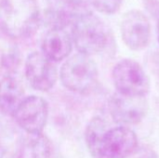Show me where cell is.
Returning a JSON list of instances; mask_svg holds the SVG:
<instances>
[{
    "label": "cell",
    "instance_id": "6da1fadb",
    "mask_svg": "<svg viewBox=\"0 0 159 158\" xmlns=\"http://www.w3.org/2000/svg\"><path fill=\"white\" fill-rule=\"evenodd\" d=\"M36 0H0V31L12 39L33 36L40 24Z\"/></svg>",
    "mask_w": 159,
    "mask_h": 158
},
{
    "label": "cell",
    "instance_id": "7a4b0ae2",
    "mask_svg": "<svg viewBox=\"0 0 159 158\" xmlns=\"http://www.w3.org/2000/svg\"><path fill=\"white\" fill-rule=\"evenodd\" d=\"M71 37L77 51L89 56L103 52L110 42L107 26L91 11L83 13L75 20Z\"/></svg>",
    "mask_w": 159,
    "mask_h": 158
},
{
    "label": "cell",
    "instance_id": "3957f363",
    "mask_svg": "<svg viewBox=\"0 0 159 158\" xmlns=\"http://www.w3.org/2000/svg\"><path fill=\"white\" fill-rule=\"evenodd\" d=\"M99 70L91 56L78 52L68 58L60 71L62 86L75 93L87 94L96 86Z\"/></svg>",
    "mask_w": 159,
    "mask_h": 158
},
{
    "label": "cell",
    "instance_id": "277c9868",
    "mask_svg": "<svg viewBox=\"0 0 159 158\" xmlns=\"http://www.w3.org/2000/svg\"><path fill=\"white\" fill-rule=\"evenodd\" d=\"M112 79L117 92L130 96H145L150 92L151 81L143 67L135 60L124 59L112 71Z\"/></svg>",
    "mask_w": 159,
    "mask_h": 158
},
{
    "label": "cell",
    "instance_id": "5b68a950",
    "mask_svg": "<svg viewBox=\"0 0 159 158\" xmlns=\"http://www.w3.org/2000/svg\"><path fill=\"white\" fill-rule=\"evenodd\" d=\"M108 108L113 120L127 127L141 123L148 113L149 104L145 96H130L116 91L111 96Z\"/></svg>",
    "mask_w": 159,
    "mask_h": 158
},
{
    "label": "cell",
    "instance_id": "8992f818",
    "mask_svg": "<svg viewBox=\"0 0 159 158\" xmlns=\"http://www.w3.org/2000/svg\"><path fill=\"white\" fill-rule=\"evenodd\" d=\"M17 126L27 134L43 132L48 118V104L39 96H29L22 100L12 115Z\"/></svg>",
    "mask_w": 159,
    "mask_h": 158
},
{
    "label": "cell",
    "instance_id": "52a82bcc",
    "mask_svg": "<svg viewBox=\"0 0 159 158\" xmlns=\"http://www.w3.org/2000/svg\"><path fill=\"white\" fill-rule=\"evenodd\" d=\"M121 37L131 50L144 49L151 38V23L148 17L141 10L127 11L120 22Z\"/></svg>",
    "mask_w": 159,
    "mask_h": 158
},
{
    "label": "cell",
    "instance_id": "ba28073f",
    "mask_svg": "<svg viewBox=\"0 0 159 158\" xmlns=\"http://www.w3.org/2000/svg\"><path fill=\"white\" fill-rule=\"evenodd\" d=\"M24 70L30 86L41 92L50 90L55 86L59 76L56 62L40 52H33L27 57Z\"/></svg>",
    "mask_w": 159,
    "mask_h": 158
},
{
    "label": "cell",
    "instance_id": "9c48e42d",
    "mask_svg": "<svg viewBox=\"0 0 159 158\" xmlns=\"http://www.w3.org/2000/svg\"><path fill=\"white\" fill-rule=\"evenodd\" d=\"M138 148V139L126 126L107 129L100 147V158H128Z\"/></svg>",
    "mask_w": 159,
    "mask_h": 158
},
{
    "label": "cell",
    "instance_id": "30bf717a",
    "mask_svg": "<svg viewBox=\"0 0 159 158\" xmlns=\"http://www.w3.org/2000/svg\"><path fill=\"white\" fill-rule=\"evenodd\" d=\"M88 11L82 0H47L45 20L50 29H65Z\"/></svg>",
    "mask_w": 159,
    "mask_h": 158
},
{
    "label": "cell",
    "instance_id": "8fae6325",
    "mask_svg": "<svg viewBox=\"0 0 159 158\" xmlns=\"http://www.w3.org/2000/svg\"><path fill=\"white\" fill-rule=\"evenodd\" d=\"M73 40L65 29H49L42 41V53L54 62H60L70 55Z\"/></svg>",
    "mask_w": 159,
    "mask_h": 158
},
{
    "label": "cell",
    "instance_id": "7c38bea8",
    "mask_svg": "<svg viewBox=\"0 0 159 158\" xmlns=\"http://www.w3.org/2000/svg\"><path fill=\"white\" fill-rule=\"evenodd\" d=\"M26 142L20 129L10 122H0V158H22Z\"/></svg>",
    "mask_w": 159,
    "mask_h": 158
},
{
    "label": "cell",
    "instance_id": "4fadbf2b",
    "mask_svg": "<svg viewBox=\"0 0 159 158\" xmlns=\"http://www.w3.org/2000/svg\"><path fill=\"white\" fill-rule=\"evenodd\" d=\"M24 99V89L13 75L0 79V111L4 115H12Z\"/></svg>",
    "mask_w": 159,
    "mask_h": 158
},
{
    "label": "cell",
    "instance_id": "5bb4252c",
    "mask_svg": "<svg viewBox=\"0 0 159 158\" xmlns=\"http://www.w3.org/2000/svg\"><path fill=\"white\" fill-rule=\"evenodd\" d=\"M106 131V123L99 116L93 117L86 128L85 140L87 146L91 155L96 157H100V147Z\"/></svg>",
    "mask_w": 159,
    "mask_h": 158
},
{
    "label": "cell",
    "instance_id": "9a60e30c",
    "mask_svg": "<svg viewBox=\"0 0 159 158\" xmlns=\"http://www.w3.org/2000/svg\"><path fill=\"white\" fill-rule=\"evenodd\" d=\"M25 142L30 151L31 158H51L52 156V142L43 132L28 134Z\"/></svg>",
    "mask_w": 159,
    "mask_h": 158
},
{
    "label": "cell",
    "instance_id": "2e32d148",
    "mask_svg": "<svg viewBox=\"0 0 159 158\" xmlns=\"http://www.w3.org/2000/svg\"><path fill=\"white\" fill-rule=\"evenodd\" d=\"M21 56L17 47H8L0 55V72L3 76L13 75L19 69Z\"/></svg>",
    "mask_w": 159,
    "mask_h": 158
},
{
    "label": "cell",
    "instance_id": "e0dca14e",
    "mask_svg": "<svg viewBox=\"0 0 159 158\" xmlns=\"http://www.w3.org/2000/svg\"><path fill=\"white\" fill-rule=\"evenodd\" d=\"M90 3L97 11L102 14L112 15L120 9L123 0H90Z\"/></svg>",
    "mask_w": 159,
    "mask_h": 158
},
{
    "label": "cell",
    "instance_id": "ac0fdd59",
    "mask_svg": "<svg viewBox=\"0 0 159 158\" xmlns=\"http://www.w3.org/2000/svg\"><path fill=\"white\" fill-rule=\"evenodd\" d=\"M147 66L152 74L159 78V51L151 52L147 57Z\"/></svg>",
    "mask_w": 159,
    "mask_h": 158
},
{
    "label": "cell",
    "instance_id": "d6986e66",
    "mask_svg": "<svg viewBox=\"0 0 159 158\" xmlns=\"http://www.w3.org/2000/svg\"><path fill=\"white\" fill-rule=\"evenodd\" d=\"M145 10L157 20L159 19V0H143Z\"/></svg>",
    "mask_w": 159,
    "mask_h": 158
},
{
    "label": "cell",
    "instance_id": "ffe728a7",
    "mask_svg": "<svg viewBox=\"0 0 159 158\" xmlns=\"http://www.w3.org/2000/svg\"><path fill=\"white\" fill-rule=\"evenodd\" d=\"M130 156L131 158H159L157 154L148 147L141 148L138 151L136 150Z\"/></svg>",
    "mask_w": 159,
    "mask_h": 158
},
{
    "label": "cell",
    "instance_id": "44dd1931",
    "mask_svg": "<svg viewBox=\"0 0 159 158\" xmlns=\"http://www.w3.org/2000/svg\"><path fill=\"white\" fill-rule=\"evenodd\" d=\"M157 41L159 43V19L157 20Z\"/></svg>",
    "mask_w": 159,
    "mask_h": 158
}]
</instances>
